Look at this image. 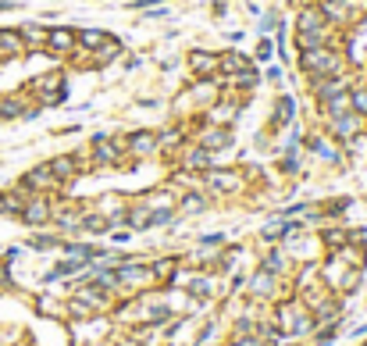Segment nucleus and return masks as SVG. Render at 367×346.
<instances>
[{
    "label": "nucleus",
    "instance_id": "36",
    "mask_svg": "<svg viewBox=\"0 0 367 346\" xmlns=\"http://www.w3.org/2000/svg\"><path fill=\"white\" fill-rule=\"evenodd\" d=\"M267 83H282V68H278V65L267 68Z\"/></svg>",
    "mask_w": 367,
    "mask_h": 346
},
{
    "label": "nucleus",
    "instance_id": "25",
    "mask_svg": "<svg viewBox=\"0 0 367 346\" xmlns=\"http://www.w3.org/2000/svg\"><path fill=\"white\" fill-rule=\"evenodd\" d=\"M200 211H207V193L203 189H186V193H179V214H200Z\"/></svg>",
    "mask_w": 367,
    "mask_h": 346
},
{
    "label": "nucleus",
    "instance_id": "15",
    "mask_svg": "<svg viewBox=\"0 0 367 346\" xmlns=\"http://www.w3.org/2000/svg\"><path fill=\"white\" fill-rule=\"evenodd\" d=\"M83 214H86V207H79L72 200H58L50 225H58L61 232H83Z\"/></svg>",
    "mask_w": 367,
    "mask_h": 346
},
{
    "label": "nucleus",
    "instance_id": "21",
    "mask_svg": "<svg viewBox=\"0 0 367 346\" xmlns=\"http://www.w3.org/2000/svg\"><path fill=\"white\" fill-rule=\"evenodd\" d=\"M239 111H243V100H225V104L218 100V104H211V108H207V115H203V118H207L211 125H232Z\"/></svg>",
    "mask_w": 367,
    "mask_h": 346
},
{
    "label": "nucleus",
    "instance_id": "38",
    "mask_svg": "<svg viewBox=\"0 0 367 346\" xmlns=\"http://www.w3.org/2000/svg\"><path fill=\"white\" fill-rule=\"evenodd\" d=\"M15 346H26V342H15Z\"/></svg>",
    "mask_w": 367,
    "mask_h": 346
},
{
    "label": "nucleus",
    "instance_id": "9",
    "mask_svg": "<svg viewBox=\"0 0 367 346\" xmlns=\"http://www.w3.org/2000/svg\"><path fill=\"white\" fill-rule=\"evenodd\" d=\"M15 186H18L22 193H50V196H58V193L65 189V186L54 179V172L47 168V161H43V164H36L33 172H26Z\"/></svg>",
    "mask_w": 367,
    "mask_h": 346
},
{
    "label": "nucleus",
    "instance_id": "1",
    "mask_svg": "<svg viewBox=\"0 0 367 346\" xmlns=\"http://www.w3.org/2000/svg\"><path fill=\"white\" fill-rule=\"evenodd\" d=\"M296 68L299 75L310 83V79H339V75H349V61L342 54L339 43H328V47H314V51H299L296 54Z\"/></svg>",
    "mask_w": 367,
    "mask_h": 346
},
{
    "label": "nucleus",
    "instance_id": "31",
    "mask_svg": "<svg viewBox=\"0 0 367 346\" xmlns=\"http://www.w3.org/2000/svg\"><path fill=\"white\" fill-rule=\"evenodd\" d=\"M321 243L328 246V250H342L346 243H349V229H342V225H328V229H321Z\"/></svg>",
    "mask_w": 367,
    "mask_h": 346
},
{
    "label": "nucleus",
    "instance_id": "16",
    "mask_svg": "<svg viewBox=\"0 0 367 346\" xmlns=\"http://www.w3.org/2000/svg\"><path fill=\"white\" fill-rule=\"evenodd\" d=\"M218 61H221V54H214V51H189L186 54V68H189L193 79H214Z\"/></svg>",
    "mask_w": 367,
    "mask_h": 346
},
{
    "label": "nucleus",
    "instance_id": "32",
    "mask_svg": "<svg viewBox=\"0 0 367 346\" xmlns=\"http://www.w3.org/2000/svg\"><path fill=\"white\" fill-rule=\"evenodd\" d=\"M150 268H154V278H157V282H175L179 261H175V257H161V261H154Z\"/></svg>",
    "mask_w": 367,
    "mask_h": 346
},
{
    "label": "nucleus",
    "instance_id": "23",
    "mask_svg": "<svg viewBox=\"0 0 367 346\" xmlns=\"http://www.w3.org/2000/svg\"><path fill=\"white\" fill-rule=\"evenodd\" d=\"M26 196H29V193H22L18 186L4 189V193H0V218H18L22 207H26Z\"/></svg>",
    "mask_w": 367,
    "mask_h": 346
},
{
    "label": "nucleus",
    "instance_id": "24",
    "mask_svg": "<svg viewBox=\"0 0 367 346\" xmlns=\"http://www.w3.org/2000/svg\"><path fill=\"white\" fill-rule=\"evenodd\" d=\"M18 33H22V40H26L29 51H43V47H47V26L26 22V26H18Z\"/></svg>",
    "mask_w": 367,
    "mask_h": 346
},
{
    "label": "nucleus",
    "instance_id": "28",
    "mask_svg": "<svg viewBox=\"0 0 367 346\" xmlns=\"http://www.w3.org/2000/svg\"><path fill=\"white\" fill-rule=\"evenodd\" d=\"M349 111L367 118V79H353L349 83Z\"/></svg>",
    "mask_w": 367,
    "mask_h": 346
},
{
    "label": "nucleus",
    "instance_id": "11",
    "mask_svg": "<svg viewBox=\"0 0 367 346\" xmlns=\"http://www.w3.org/2000/svg\"><path fill=\"white\" fill-rule=\"evenodd\" d=\"M43 51H47L50 58H72V54L79 51V29H72V26H50Z\"/></svg>",
    "mask_w": 367,
    "mask_h": 346
},
{
    "label": "nucleus",
    "instance_id": "7",
    "mask_svg": "<svg viewBox=\"0 0 367 346\" xmlns=\"http://www.w3.org/2000/svg\"><path fill=\"white\" fill-rule=\"evenodd\" d=\"M54 204H58V200H54L50 193H29L18 221L29 225V229H43V225H50V218H54Z\"/></svg>",
    "mask_w": 367,
    "mask_h": 346
},
{
    "label": "nucleus",
    "instance_id": "30",
    "mask_svg": "<svg viewBox=\"0 0 367 346\" xmlns=\"http://www.w3.org/2000/svg\"><path fill=\"white\" fill-rule=\"evenodd\" d=\"M292 115H296V104H292V97H278V104H275V115H271V129H282V125H289V122H292Z\"/></svg>",
    "mask_w": 367,
    "mask_h": 346
},
{
    "label": "nucleus",
    "instance_id": "14",
    "mask_svg": "<svg viewBox=\"0 0 367 346\" xmlns=\"http://www.w3.org/2000/svg\"><path fill=\"white\" fill-rule=\"evenodd\" d=\"M157 154H161L157 129H136V132H129V157L147 161V157H157Z\"/></svg>",
    "mask_w": 367,
    "mask_h": 346
},
{
    "label": "nucleus",
    "instance_id": "18",
    "mask_svg": "<svg viewBox=\"0 0 367 346\" xmlns=\"http://www.w3.org/2000/svg\"><path fill=\"white\" fill-rule=\"evenodd\" d=\"M324 26L328 22H324V15H321L317 4H303L296 11V19H292V33H314V29H324Z\"/></svg>",
    "mask_w": 367,
    "mask_h": 346
},
{
    "label": "nucleus",
    "instance_id": "35",
    "mask_svg": "<svg viewBox=\"0 0 367 346\" xmlns=\"http://www.w3.org/2000/svg\"><path fill=\"white\" fill-rule=\"evenodd\" d=\"M257 58H260V61H267V58H271V40H264V43L257 47Z\"/></svg>",
    "mask_w": 367,
    "mask_h": 346
},
{
    "label": "nucleus",
    "instance_id": "39",
    "mask_svg": "<svg viewBox=\"0 0 367 346\" xmlns=\"http://www.w3.org/2000/svg\"><path fill=\"white\" fill-rule=\"evenodd\" d=\"M363 4H367V0H363Z\"/></svg>",
    "mask_w": 367,
    "mask_h": 346
},
{
    "label": "nucleus",
    "instance_id": "4",
    "mask_svg": "<svg viewBox=\"0 0 367 346\" xmlns=\"http://www.w3.org/2000/svg\"><path fill=\"white\" fill-rule=\"evenodd\" d=\"M324 136L331 143H339V147H353L356 140L367 136V118L356 115V111H342V115H335V118L324 122Z\"/></svg>",
    "mask_w": 367,
    "mask_h": 346
},
{
    "label": "nucleus",
    "instance_id": "34",
    "mask_svg": "<svg viewBox=\"0 0 367 346\" xmlns=\"http://www.w3.org/2000/svg\"><path fill=\"white\" fill-rule=\"evenodd\" d=\"M232 346H264V339H260V335H250V339H246V335H235Z\"/></svg>",
    "mask_w": 367,
    "mask_h": 346
},
{
    "label": "nucleus",
    "instance_id": "10",
    "mask_svg": "<svg viewBox=\"0 0 367 346\" xmlns=\"http://www.w3.org/2000/svg\"><path fill=\"white\" fill-rule=\"evenodd\" d=\"M36 111H43L40 104H33V97L26 90L18 93H0V122H15V118H33Z\"/></svg>",
    "mask_w": 367,
    "mask_h": 346
},
{
    "label": "nucleus",
    "instance_id": "29",
    "mask_svg": "<svg viewBox=\"0 0 367 346\" xmlns=\"http://www.w3.org/2000/svg\"><path fill=\"white\" fill-rule=\"evenodd\" d=\"M90 58H93L97 65H111V61H118V58H122V40L111 33V36H107V43H104L100 51H93Z\"/></svg>",
    "mask_w": 367,
    "mask_h": 346
},
{
    "label": "nucleus",
    "instance_id": "8",
    "mask_svg": "<svg viewBox=\"0 0 367 346\" xmlns=\"http://www.w3.org/2000/svg\"><path fill=\"white\" fill-rule=\"evenodd\" d=\"M47 168L54 172V179H58L61 186H68V182H75V179H83V175L90 172V161L79 157L75 150H65V154H54V157L47 161Z\"/></svg>",
    "mask_w": 367,
    "mask_h": 346
},
{
    "label": "nucleus",
    "instance_id": "26",
    "mask_svg": "<svg viewBox=\"0 0 367 346\" xmlns=\"http://www.w3.org/2000/svg\"><path fill=\"white\" fill-rule=\"evenodd\" d=\"M115 225H111V218L104 214V211H86L83 214V232H90V236H104V232H111Z\"/></svg>",
    "mask_w": 367,
    "mask_h": 346
},
{
    "label": "nucleus",
    "instance_id": "12",
    "mask_svg": "<svg viewBox=\"0 0 367 346\" xmlns=\"http://www.w3.org/2000/svg\"><path fill=\"white\" fill-rule=\"evenodd\" d=\"M193 143H200L203 150H211V154L218 157V154L232 150V129H228V125H211V122H203V125L196 129Z\"/></svg>",
    "mask_w": 367,
    "mask_h": 346
},
{
    "label": "nucleus",
    "instance_id": "3",
    "mask_svg": "<svg viewBox=\"0 0 367 346\" xmlns=\"http://www.w3.org/2000/svg\"><path fill=\"white\" fill-rule=\"evenodd\" d=\"M22 90H26V93L33 97V104H40V108H58V104H65V97H68L65 72H43V75H33Z\"/></svg>",
    "mask_w": 367,
    "mask_h": 346
},
{
    "label": "nucleus",
    "instance_id": "27",
    "mask_svg": "<svg viewBox=\"0 0 367 346\" xmlns=\"http://www.w3.org/2000/svg\"><path fill=\"white\" fill-rule=\"evenodd\" d=\"M107 29H79V51H86V54H93V51H100L104 43H107Z\"/></svg>",
    "mask_w": 367,
    "mask_h": 346
},
{
    "label": "nucleus",
    "instance_id": "22",
    "mask_svg": "<svg viewBox=\"0 0 367 346\" xmlns=\"http://www.w3.org/2000/svg\"><path fill=\"white\" fill-rule=\"evenodd\" d=\"M250 293L257 296V300H275L278 296V275H271V271H257L253 275V282H250Z\"/></svg>",
    "mask_w": 367,
    "mask_h": 346
},
{
    "label": "nucleus",
    "instance_id": "19",
    "mask_svg": "<svg viewBox=\"0 0 367 346\" xmlns=\"http://www.w3.org/2000/svg\"><path fill=\"white\" fill-rule=\"evenodd\" d=\"M246 68H253V58L243 54V51H225L221 61H218V75H221V79H232V75H239V72H246Z\"/></svg>",
    "mask_w": 367,
    "mask_h": 346
},
{
    "label": "nucleus",
    "instance_id": "13",
    "mask_svg": "<svg viewBox=\"0 0 367 346\" xmlns=\"http://www.w3.org/2000/svg\"><path fill=\"white\" fill-rule=\"evenodd\" d=\"M214 168V154L211 150H203L200 143H186L182 150H179V172H189V175H203V172H211Z\"/></svg>",
    "mask_w": 367,
    "mask_h": 346
},
{
    "label": "nucleus",
    "instance_id": "37",
    "mask_svg": "<svg viewBox=\"0 0 367 346\" xmlns=\"http://www.w3.org/2000/svg\"><path fill=\"white\" fill-rule=\"evenodd\" d=\"M115 346H143V342H139V339H136V335H129V339H118V342H115Z\"/></svg>",
    "mask_w": 367,
    "mask_h": 346
},
{
    "label": "nucleus",
    "instance_id": "17",
    "mask_svg": "<svg viewBox=\"0 0 367 346\" xmlns=\"http://www.w3.org/2000/svg\"><path fill=\"white\" fill-rule=\"evenodd\" d=\"M26 54H29V47L18 29H0V61H18Z\"/></svg>",
    "mask_w": 367,
    "mask_h": 346
},
{
    "label": "nucleus",
    "instance_id": "20",
    "mask_svg": "<svg viewBox=\"0 0 367 346\" xmlns=\"http://www.w3.org/2000/svg\"><path fill=\"white\" fill-rule=\"evenodd\" d=\"M157 140H161V154H175V150H182V147L189 143V125H186V122H175V125H168L164 132H157Z\"/></svg>",
    "mask_w": 367,
    "mask_h": 346
},
{
    "label": "nucleus",
    "instance_id": "33",
    "mask_svg": "<svg viewBox=\"0 0 367 346\" xmlns=\"http://www.w3.org/2000/svg\"><path fill=\"white\" fill-rule=\"evenodd\" d=\"M285 261H289V257H285L282 250H271V253L264 257V264H260V268H264V271H271V275H282V271L289 268Z\"/></svg>",
    "mask_w": 367,
    "mask_h": 346
},
{
    "label": "nucleus",
    "instance_id": "6",
    "mask_svg": "<svg viewBox=\"0 0 367 346\" xmlns=\"http://www.w3.org/2000/svg\"><path fill=\"white\" fill-rule=\"evenodd\" d=\"M115 278H118V289H136V293H143V289H150V285L157 282L150 264H143V261H129V257L115 268Z\"/></svg>",
    "mask_w": 367,
    "mask_h": 346
},
{
    "label": "nucleus",
    "instance_id": "2",
    "mask_svg": "<svg viewBox=\"0 0 367 346\" xmlns=\"http://www.w3.org/2000/svg\"><path fill=\"white\" fill-rule=\"evenodd\" d=\"M349 83H353V75L310 79V97H314V108H317V118H321V122L349 111Z\"/></svg>",
    "mask_w": 367,
    "mask_h": 346
},
{
    "label": "nucleus",
    "instance_id": "5",
    "mask_svg": "<svg viewBox=\"0 0 367 346\" xmlns=\"http://www.w3.org/2000/svg\"><path fill=\"white\" fill-rule=\"evenodd\" d=\"M246 186H250V175L239 168L203 172V193H211V196H235V193H246Z\"/></svg>",
    "mask_w": 367,
    "mask_h": 346
}]
</instances>
